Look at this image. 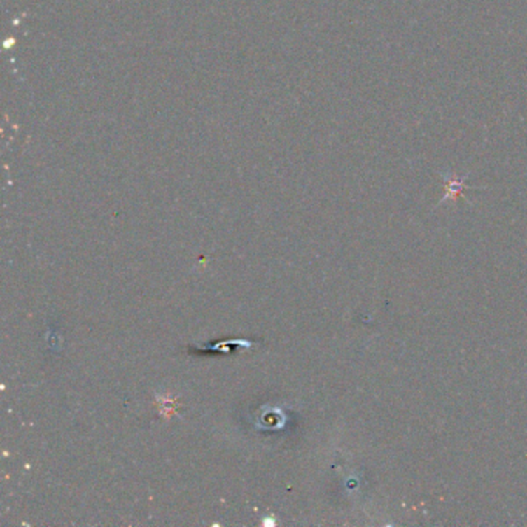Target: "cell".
<instances>
[{
	"label": "cell",
	"instance_id": "obj_1",
	"mask_svg": "<svg viewBox=\"0 0 527 527\" xmlns=\"http://www.w3.org/2000/svg\"><path fill=\"white\" fill-rule=\"evenodd\" d=\"M463 189H464V181L463 180H449V185H447V194H445L444 199L441 203L447 202V199H454L456 198L458 195L463 194Z\"/></svg>",
	"mask_w": 527,
	"mask_h": 527
}]
</instances>
